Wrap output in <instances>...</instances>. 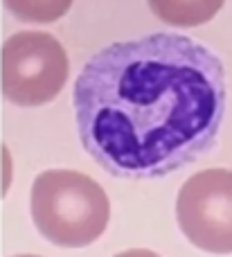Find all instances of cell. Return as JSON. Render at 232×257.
Segmentation results:
<instances>
[{"label": "cell", "mask_w": 232, "mask_h": 257, "mask_svg": "<svg viewBox=\"0 0 232 257\" xmlns=\"http://www.w3.org/2000/svg\"><path fill=\"white\" fill-rule=\"evenodd\" d=\"M5 5L23 23H54L66 16L72 0H5Z\"/></svg>", "instance_id": "cell-6"}, {"label": "cell", "mask_w": 232, "mask_h": 257, "mask_svg": "<svg viewBox=\"0 0 232 257\" xmlns=\"http://www.w3.org/2000/svg\"><path fill=\"white\" fill-rule=\"evenodd\" d=\"M162 23L174 27H198L212 21L225 0H147Z\"/></svg>", "instance_id": "cell-5"}, {"label": "cell", "mask_w": 232, "mask_h": 257, "mask_svg": "<svg viewBox=\"0 0 232 257\" xmlns=\"http://www.w3.org/2000/svg\"><path fill=\"white\" fill-rule=\"evenodd\" d=\"M16 257H39V255H16Z\"/></svg>", "instance_id": "cell-8"}, {"label": "cell", "mask_w": 232, "mask_h": 257, "mask_svg": "<svg viewBox=\"0 0 232 257\" xmlns=\"http://www.w3.org/2000/svg\"><path fill=\"white\" fill-rule=\"evenodd\" d=\"M70 63L63 45L48 32H16L3 45V95L16 106H43L68 81Z\"/></svg>", "instance_id": "cell-3"}, {"label": "cell", "mask_w": 232, "mask_h": 257, "mask_svg": "<svg viewBox=\"0 0 232 257\" xmlns=\"http://www.w3.org/2000/svg\"><path fill=\"white\" fill-rule=\"evenodd\" d=\"M115 257H160V255L149 248H131V250H124V253H117Z\"/></svg>", "instance_id": "cell-7"}, {"label": "cell", "mask_w": 232, "mask_h": 257, "mask_svg": "<svg viewBox=\"0 0 232 257\" xmlns=\"http://www.w3.org/2000/svg\"><path fill=\"white\" fill-rule=\"evenodd\" d=\"M84 149L120 178H158L216 145L228 104L221 57L185 34L115 41L86 61L72 90Z\"/></svg>", "instance_id": "cell-1"}, {"label": "cell", "mask_w": 232, "mask_h": 257, "mask_svg": "<svg viewBox=\"0 0 232 257\" xmlns=\"http://www.w3.org/2000/svg\"><path fill=\"white\" fill-rule=\"evenodd\" d=\"M176 219L196 248L214 255L232 253V169H203L183 183Z\"/></svg>", "instance_id": "cell-4"}, {"label": "cell", "mask_w": 232, "mask_h": 257, "mask_svg": "<svg viewBox=\"0 0 232 257\" xmlns=\"http://www.w3.org/2000/svg\"><path fill=\"white\" fill-rule=\"evenodd\" d=\"M32 219L48 241L84 248L104 235L111 203L95 178L75 169H48L32 185Z\"/></svg>", "instance_id": "cell-2"}]
</instances>
